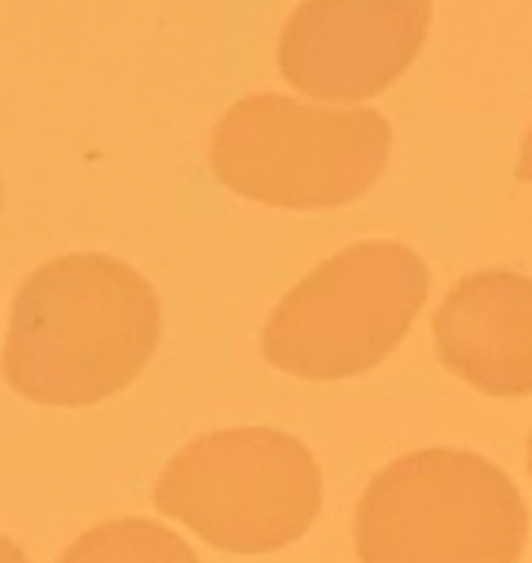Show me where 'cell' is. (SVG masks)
I'll return each instance as SVG.
<instances>
[{
	"label": "cell",
	"mask_w": 532,
	"mask_h": 563,
	"mask_svg": "<svg viewBox=\"0 0 532 563\" xmlns=\"http://www.w3.org/2000/svg\"><path fill=\"white\" fill-rule=\"evenodd\" d=\"M391 128L378 110L303 106L277 92L233 101L211 132V172L251 202L321 211L356 202L387 167Z\"/></svg>",
	"instance_id": "3957f363"
},
{
	"label": "cell",
	"mask_w": 532,
	"mask_h": 563,
	"mask_svg": "<svg viewBox=\"0 0 532 563\" xmlns=\"http://www.w3.org/2000/svg\"><path fill=\"white\" fill-rule=\"evenodd\" d=\"M0 207H4V185H0Z\"/></svg>",
	"instance_id": "7c38bea8"
},
{
	"label": "cell",
	"mask_w": 532,
	"mask_h": 563,
	"mask_svg": "<svg viewBox=\"0 0 532 563\" xmlns=\"http://www.w3.org/2000/svg\"><path fill=\"white\" fill-rule=\"evenodd\" d=\"M431 31V0H303L277 40L290 88L361 101L404 75Z\"/></svg>",
	"instance_id": "8992f818"
},
{
	"label": "cell",
	"mask_w": 532,
	"mask_h": 563,
	"mask_svg": "<svg viewBox=\"0 0 532 563\" xmlns=\"http://www.w3.org/2000/svg\"><path fill=\"white\" fill-rule=\"evenodd\" d=\"M444 369L484 396H532V277L484 268L444 295L435 312Z\"/></svg>",
	"instance_id": "52a82bcc"
},
{
	"label": "cell",
	"mask_w": 532,
	"mask_h": 563,
	"mask_svg": "<svg viewBox=\"0 0 532 563\" xmlns=\"http://www.w3.org/2000/svg\"><path fill=\"white\" fill-rule=\"evenodd\" d=\"M528 471H532V435H528Z\"/></svg>",
	"instance_id": "8fae6325"
},
{
	"label": "cell",
	"mask_w": 532,
	"mask_h": 563,
	"mask_svg": "<svg viewBox=\"0 0 532 563\" xmlns=\"http://www.w3.org/2000/svg\"><path fill=\"white\" fill-rule=\"evenodd\" d=\"M426 303V264L400 242H356L286 290L264 325V356L299 378L374 369Z\"/></svg>",
	"instance_id": "5b68a950"
},
{
	"label": "cell",
	"mask_w": 532,
	"mask_h": 563,
	"mask_svg": "<svg viewBox=\"0 0 532 563\" xmlns=\"http://www.w3.org/2000/svg\"><path fill=\"white\" fill-rule=\"evenodd\" d=\"M0 563H26V554H22L9 537H0Z\"/></svg>",
	"instance_id": "30bf717a"
},
{
	"label": "cell",
	"mask_w": 532,
	"mask_h": 563,
	"mask_svg": "<svg viewBox=\"0 0 532 563\" xmlns=\"http://www.w3.org/2000/svg\"><path fill=\"white\" fill-rule=\"evenodd\" d=\"M361 563H519L528 510L501 466L470 449L387 462L352 515Z\"/></svg>",
	"instance_id": "7a4b0ae2"
},
{
	"label": "cell",
	"mask_w": 532,
	"mask_h": 563,
	"mask_svg": "<svg viewBox=\"0 0 532 563\" xmlns=\"http://www.w3.org/2000/svg\"><path fill=\"white\" fill-rule=\"evenodd\" d=\"M514 176H519V180H532V128H528V136H523V145H519V163H514Z\"/></svg>",
	"instance_id": "9c48e42d"
},
{
	"label": "cell",
	"mask_w": 532,
	"mask_h": 563,
	"mask_svg": "<svg viewBox=\"0 0 532 563\" xmlns=\"http://www.w3.org/2000/svg\"><path fill=\"white\" fill-rule=\"evenodd\" d=\"M163 515L229 554L299 541L321 510L317 457L277 427H229L185 444L158 475Z\"/></svg>",
	"instance_id": "277c9868"
},
{
	"label": "cell",
	"mask_w": 532,
	"mask_h": 563,
	"mask_svg": "<svg viewBox=\"0 0 532 563\" xmlns=\"http://www.w3.org/2000/svg\"><path fill=\"white\" fill-rule=\"evenodd\" d=\"M57 563H198V554L154 519H106L79 532Z\"/></svg>",
	"instance_id": "ba28073f"
},
{
	"label": "cell",
	"mask_w": 532,
	"mask_h": 563,
	"mask_svg": "<svg viewBox=\"0 0 532 563\" xmlns=\"http://www.w3.org/2000/svg\"><path fill=\"white\" fill-rule=\"evenodd\" d=\"M158 343L154 286L114 255H57L9 312L4 378L35 405H97L123 391Z\"/></svg>",
	"instance_id": "6da1fadb"
}]
</instances>
